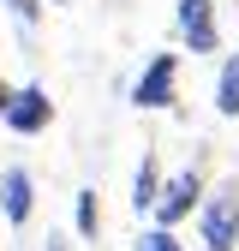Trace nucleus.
<instances>
[{
  "mask_svg": "<svg viewBox=\"0 0 239 251\" xmlns=\"http://www.w3.org/2000/svg\"><path fill=\"white\" fill-rule=\"evenodd\" d=\"M48 251H72V245H66V239H60V233H48Z\"/></svg>",
  "mask_w": 239,
  "mask_h": 251,
  "instance_id": "13",
  "label": "nucleus"
},
{
  "mask_svg": "<svg viewBox=\"0 0 239 251\" xmlns=\"http://www.w3.org/2000/svg\"><path fill=\"white\" fill-rule=\"evenodd\" d=\"M132 251H186V245H179V233L173 227H149V233H138V245Z\"/></svg>",
  "mask_w": 239,
  "mask_h": 251,
  "instance_id": "10",
  "label": "nucleus"
},
{
  "mask_svg": "<svg viewBox=\"0 0 239 251\" xmlns=\"http://www.w3.org/2000/svg\"><path fill=\"white\" fill-rule=\"evenodd\" d=\"M156 198H162V162L143 155V162H138V179H132V209H138V215L156 209Z\"/></svg>",
  "mask_w": 239,
  "mask_h": 251,
  "instance_id": "7",
  "label": "nucleus"
},
{
  "mask_svg": "<svg viewBox=\"0 0 239 251\" xmlns=\"http://www.w3.org/2000/svg\"><path fill=\"white\" fill-rule=\"evenodd\" d=\"M197 203H203V179L186 168V174L162 179V198H156V209H149V215H156V227H179V222H186Z\"/></svg>",
  "mask_w": 239,
  "mask_h": 251,
  "instance_id": "3",
  "label": "nucleus"
},
{
  "mask_svg": "<svg viewBox=\"0 0 239 251\" xmlns=\"http://www.w3.org/2000/svg\"><path fill=\"white\" fill-rule=\"evenodd\" d=\"M48 120H54V102H48V90H42V84H24V90H12L6 126H12L18 138H36V132H48Z\"/></svg>",
  "mask_w": 239,
  "mask_h": 251,
  "instance_id": "5",
  "label": "nucleus"
},
{
  "mask_svg": "<svg viewBox=\"0 0 239 251\" xmlns=\"http://www.w3.org/2000/svg\"><path fill=\"white\" fill-rule=\"evenodd\" d=\"M132 102H138L143 114L179 102V54H149V66H143L138 84H132Z\"/></svg>",
  "mask_w": 239,
  "mask_h": 251,
  "instance_id": "2",
  "label": "nucleus"
},
{
  "mask_svg": "<svg viewBox=\"0 0 239 251\" xmlns=\"http://www.w3.org/2000/svg\"><path fill=\"white\" fill-rule=\"evenodd\" d=\"M197 239L203 251H233L239 245V179H221L197 203Z\"/></svg>",
  "mask_w": 239,
  "mask_h": 251,
  "instance_id": "1",
  "label": "nucleus"
},
{
  "mask_svg": "<svg viewBox=\"0 0 239 251\" xmlns=\"http://www.w3.org/2000/svg\"><path fill=\"white\" fill-rule=\"evenodd\" d=\"M54 6H66V0H54Z\"/></svg>",
  "mask_w": 239,
  "mask_h": 251,
  "instance_id": "14",
  "label": "nucleus"
},
{
  "mask_svg": "<svg viewBox=\"0 0 239 251\" xmlns=\"http://www.w3.org/2000/svg\"><path fill=\"white\" fill-rule=\"evenodd\" d=\"M96 227H102V203H96V192H78V239H96Z\"/></svg>",
  "mask_w": 239,
  "mask_h": 251,
  "instance_id": "9",
  "label": "nucleus"
},
{
  "mask_svg": "<svg viewBox=\"0 0 239 251\" xmlns=\"http://www.w3.org/2000/svg\"><path fill=\"white\" fill-rule=\"evenodd\" d=\"M30 209H36V179H30V168H6L0 174V215H6L12 227H24Z\"/></svg>",
  "mask_w": 239,
  "mask_h": 251,
  "instance_id": "6",
  "label": "nucleus"
},
{
  "mask_svg": "<svg viewBox=\"0 0 239 251\" xmlns=\"http://www.w3.org/2000/svg\"><path fill=\"white\" fill-rule=\"evenodd\" d=\"M6 108H12V84L0 78V120H6Z\"/></svg>",
  "mask_w": 239,
  "mask_h": 251,
  "instance_id": "12",
  "label": "nucleus"
},
{
  "mask_svg": "<svg viewBox=\"0 0 239 251\" xmlns=\"http://www.w3.org/2000/svg\"><path fill=\"white\" fill-rule=\"evenodd\" d=\"M179 42H186L191 54H215V48H221L215 0H179Z\"/></svg>",
  "mask_w": 239,
  "mask_h": 251,
  "instance_id": "4",
  "label": "nucleus"
},
{
  "mask_svg": "<svg viewBox=\"0 0 239 251\" xmlns=\"http://www.w3.org/2000/svg\"><path fill=\"white\" fill-rule=\"evenodd\" d=\"M0 6H6L18 24H36V18H42V0H0Z\"/></svg>",
  "mask_w": 239,
  "mask_h": 251,
  "instance_id": "11",
  "label": "nucleus"
},
{
  "mask_svg": "<svg viewBox=\"0 0 239 251\" xmlns=\"http://www.w3.org/2000/svg\"><path fill=\"white\" fill-rule=\"evenodd\" d=\"M215 114H239V54L227 60V66H221V78H215Z\"/></svg>",
  "mask_w": 239,
  "mask_h": 251,
  "instance_id": "8",
  "label": "nucleus"
}]
</instances>
